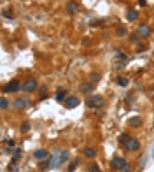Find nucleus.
<instances>
[{
    "instance_id": "26",
    "label": "nucleus",
    "mask_w": 154,
    "mask_h": 172,
    "mask_svg": "<svg viewBox=\"0 0 154 172\" xmlns=\"http://www.w3.org/2000/svg\"><path fill=\"white\" fill-rule=\"evenodd\" d=\"M77 165H79V158H76V160H74V162L67 167V172H74V169H76Z\"/></svg>"
},
{
    "instance_id": "24",
    "label": "nucleus",
    "mask_w": 154,
    "mask_h": 172,
    "mask_svg": "<svg viewBox=\"0 0 154 172\" xmlns=\"http://www.w3.org/2000/svg\"><path fill=\"white\" fill-rule=\"evenodd\" d=\"M0 107H2V111H5V109L9 107V100H7L5 97H2V98H0Z\"/></svg>"
},
{
    "instance_id": "16",
    "label": "nucleus",
    "mask_w": 154,
    "mask_h": 172,
    "mask_svg": "<svg viewBox=\"0 0 154 172\" xmlns=\"http://www.w3.org/2000/svg\"><path fill=\"white\" fill-rule=\"evenodd\" d=\"M116 35H117V37H124V35H128V28H126V26H123V25H121V26H117Z\"/></svg>"
},
{
    "instance_id": "19",
    "label": "nucleus",
    "mask_w": 154,
    "mask_h": 172,
    "mask_svg": "<svg viewBox=\"0 0 154 172\" xmlns=\"http://www.w3.org/2000/svg\"><path fill=\"white\" fill-rule=\"evenodd\" d=\"M130 139H131V137L128 134H121L119 135V144H121V146H126V142H128Z\"/></svg>"
},
{
    "instance_id": "15",
    "label": "nucleus",
    "mask_w": 154,
    "mask_h": 172,
    "mask_svg": "<svg viewBox=\"0 0 154 172\" xmlns=\"http://www.w3.org/2000/svg\"><path fill=\"white\" fill-rule=\"evenodd\" d=\"M58 158H60V165H63V163H65V162L70 158V153H68L67 149H63V151L60 153V156H58Z\"/></svg>"
},
{
    "instance_id": "25",
    "label": "nucleus",
    "mask_w": 154,
    "mask_h": 172,
    "mask_svg": "<svg viewBox=\"0 0 154 172\" xmlns=\"http://www.w3.org/2000/svg\"><path fill=\"white\" fill-rule=\"evenodd\" d=\"M2 14H4V18H7V19L14 18V12H12V11H9V9H4V11H2Z\"/></svg>"
},
{
    "instance_id": "7",
    "label": "nucleus",
    "mask_w": 154,
    "mask_h": 172,
    "mask_svg": "<svg viewBox=\"0 0 154 172\" xmlns=\"http://www.w3.org/2000/svg\"><path fill=\"white\" fill-rule=\"evenodd\" d=\"M79 105V98L77 97H67V100H65V107L67 109H74Z\"/></svg>"
},
{
    "instance_id": "3",
    "label": "nucleus",
    "mask_w": 154,
    "mask_h": 172,
    "mask_svg": "<svg viewBox=\"0 0 154 172\" xmlns=\"http://www.w3.org/2000/svg\"><path fill=\"white\" fill-rule=\"evenodd\" d=\"M19 90H21V84H19V81H16V79L9 81V83L4 86V93H16Z\"/></svg>"
},
{
    "instance_id": "13",
    "label": "nucleus",
    "mask_w": 154,
    "mask_h": 172,
    "mask_svg": "<svg viewBox=\"0 0 154 172\" xmlns=\"http://www.w3.org/2000/svg\"><path fill=\"white\" fill-rule=\"evenodd\" d=\"M67 11H68V14H77L79 4H77V2H68V4H67Z\"/></svg>"
},
{
    "instance_id": "1",
    "label": "nucleus",
    "mask_w": 154,
    "mask_h": 172,
    "mask_svg": "<svg viewBox=\"0 0 154 172\" xmlns=\"http://www.w3.org/2000/svg\"><path fill=\"white\" fill-rule=\"evenodd\" d=\"M84 102H86V105L91 107V109H100V107L105 104V100H103L102 95H88V98H86Z\"/></svg>"
},
{
    "instance_id": "20",
    "label": "nucleus",
    "mask_w": 154,
    "mask_h": 172,
    "mask_svg": "<svg viewBox=\"0 0 154 172\" xmlns=\"http://www.w3.org/2000/svg\"><path fill=\"white\" fill-rule=\"evenodd\" d=\"M137 16H138V12H137L135 9H130V11H128V14H126L128 21H135V19H137Z\"/></svg>"
},
{
    "instance_id": "36",
    "label": "nucleus",
    "mask_w": 154,
    "mask_h": 172,
    "mask_svg": "<svg viewBox=\"0 0 154 172\" xmlns=\"http://www.w3.org/2000/svg\"><path fill=\"white\" fill-rule=\"evenodd\" d=\"M153 100H154V95H153Z\"/></svg>"
},
{
    "instance_id": "6",
    "label": "nucleus",
    "mask_w": 154,
    "mask_h": 172,
    "mask_svg": "<svg viewBox=\"0 0 154 172\" xmlns=\"http://www.w3.org/2000/svg\"><path fill=\"white\" fill-rule=\"evenodd\" d=\"M128 151H138V148H140V142H138V139H135V137H131L128 142H126V146H124Z\"/></svg>"
},
{
    "instance_id": "10",
    "label": "nucleus",
    "mask_w": 154,
    "mask_h": 172,
    "mask_svg": "<svg viewBox=\"0 0 154 172\" xmlns=\"http://www.w3.org/2000/svg\"><path fill=\"white\" fill-rule=\"evenodd\" d=\"M82 154H84L86 158H89V160H95V158H96V149H95V148H84Z\"/></svg>"
},
{
    "instance_id": "9",
    "label": "nucleus",
    "mask_w": 154,
    "mask_h": 172,
    "mask_svg": "<svg viewBox=\"0 0 154 172\" xmlns=\"http://www.w3.org/2000/svg\"><path fill=\"white\" fill-rule=\"evenodd\" d=\"M93 90H95L93 83H84V84H81V91H82V93H86V95H91V93H93Z\"/></svg>"
},
{
    "instance_id": "22",
    "label": "nucleus",
    "mask_w": 154,
    "mask_h": 172,
    "mask_svg": "<svg viewBox=\"0 0 154 172\" xmlns=\"http://www.w3.org/2000/svg\"><path fill=\"white\" fill-rule=\"evenodd\" d=\"M88 172H100V165L95 163V162H91V163L88 165Z\"/></svg>"
},
{
    "instance_id": "4",
    "label": "nucleus",
    "mask_w": 154,
    "mask_h": 172,
    "mask_svg": "<svg viewBox=\"0 0 154 172\" xmlns=\"http://www.w3.org/2000/svg\"><path fill=\"white\" fill-rule=\"evenodd\" d=\"M126 163H128V162L124 160V156H114V158L110 160V167H112L114 171H121Z\"/></svg>"
},
{
    "instance_id": "2",
    "label": "nucleus",
    "mask_w": 154,
    "mask_h": 172,
    "mask_svg": "<svg viewBox=\"0 0 154 172\" xmlns=\"http://www.w3.org/2000/svg\"><path fill=\"white\" fill-rule=\"evenodd\" d=\"M37 86H38L37 79H35V77H30V79H26V81L21 84V90H23L25 93H32V91L37 90Z\"/></svg>"
},
{
    "instance_id": "23",
    "label": "nucleus",
    "mask_w": 154,
    "mask_h": 172,
    "mask_svg": "<svg viewBox=\"0 0 154 172\" xmlns=\"http://www.w3.org/2000/svg\"><path fill=\"white\" fill-rule=\"evenodd\" d=\"M19 158H21V149H16L14 154H12V163H14V165L19 162Z\"/></svg>"
},
{
    "instance_id": "11",
    "label": "nucleus",
    "mask_w": 154,
    "mask_h": 172,
    "mask_svg": "<svg viewBox=\"0 0 154 172\" xmlns=\"http://www.w3.org/2000/svg\"><path fill=\"white\" fill-rule=\"evenodd\" d=\"M33 156L37 158L38 162H42V160H46V158H49V153H47L46 149H37V151L33 153Z\"/></svg>"
},
{
    "instance_id": "32",
    "label": "nucleus",
    "mask_w": 154,
    "mask_h": 172,
    "mask_svg": "<svg viewBox=\"0 0 154 172\" xmlns=\"http://www.w3.org/2000/svg\"><path fill=\"white\" fill-rule=\"evenodd\" d=\"M9 171H11V172H18V167H16L14 163H11V167H9Z\"/></svg>"
},
{
    "instance_id": "35",
    "label": "nucleus",
    "mask_w": 154,
    "mask_h": 172,
    "mask_svg": "<svg viewBox=\"0 0 154 172\" xmlns=\"http://www.w3.org/2000/svg\"><path fill=\"white\" fill-rule=\"evenodd\" d=\"M151 154H153V158H154V144H153V148H151Z\"/></svg>"
},
{
    "instance_id": "21",
    "label": "nucleus",
    "mask_w": 154,
    "mask_h": 172,
    "mask_svg": "<svg viewBox=\"0 0 154 172\" xmlns=\"http://www.w3.org/2000/svg\"><path fill=\"white\" fill-rule=\"evenodd\" d=\"M49 167H51V156L40 162V169H42V171H46V169H49Z\"/></svg>"
},
{
    "instance_id": "28",
    "label": "nucleus",
    "mask_w": 154,
    "mask_h": 172,
    "mask_svg": "<svg viewBox=\"0 0 154 172\" xmlns=\"http://www.w3.org/2000/svg\"><path fill=\"white\" fill-rule=\"evenodd\" d=\"M46 95H47V86H40V97L46 98Z\"/></svg>"
},
{
    "instance_id": "18",
    "label": "nucleus",
    "mask_w": 154,
    "mask_h": 172,
    "mask_svg": "<svg viewBox=\"0 0 154 172\" xmlns=\"http://www.w3.org/2000/svg\"><path fill=\"white\" fill-rule=\"evenodd\" d=\"M117 84H119V86H123V88H126V86H128V84H130V79H128V77H117Z\"/></svg>"
},
{
    "instance_id": "8",
    "label": "nucleus",
    "mask_w": 154,
    "mask_h": 172,
    "mask_svg": "<svg viewBox=\"0 0 154 172\" xmlns=\"http://www.w3.org/2000/svg\"><path fill=\"white\" fill-rule=\"evenodd\" d=\"M137 34H138V37L145 39V37H149V35H151V28H149L147 25H142V26H138Z\"/></svg>"
},
{
    "instance_id": "33",
    "label": "nucleus",
    "mask_w": 154,
    "mask_h": 172,
    "mask_svg": "<svg viewBox=\"0 0 154 172\" xmlns=\"http://www.w3.org/2000/svg\"><path fill=\"white\" fill-rule=\"evenodd\" d=\"M130 39H131V42H137V40H138V34H135V35H131Z\"/></svg>"
},
{
    "instance_id": "29",
    "label": "nucleus",
    "mask_w": 154,
    "mask_h": 172,
    "mask_svg": "<svg viewBox=\"0 0 154 172\" xmlns=\"http://www.w3.org/2000/svg\"><path fill=\"white\" fill-rule=\"evenodd\" d=\"M5 142H7L9 148H14V146H16V141H14V139H9V141H5Z\"/></svg>"
},
{
    "instance_id": "31",
    "label": "nucleus",
    "mask_w": 154,
    "mask_h": 172,
    "mask_svg": "<svg viewBox=\"0 0 154 172\" xmlns=\"http://www.w3.org/2000/svg\"><path fill=\"white\" fill-rule=\"evenodd\" d=\"M144 49H145V46H144V44H138V46H137V53H142Z\"/></svg>"
},
{
    "instance_id": "14",
    "label": "nucleus",
    "mask_w": 154,
    "mask_h": 172,
    "mask_svg": "<svg viewBox=\"0 0 154 172\" xmlns=\"http://www.w3.org/2000/svg\"><path fill=\"white\" fill-rule=\"evenodd\" d=\"M54 100H56V102H65V100H67V91L60 88L56 91V95H54Z\"/></svg>"
},
{
    "instance_id": "12",
    "label": "nucleus",
    "mask_w": 154,
    "mask_h": 172,
    "mask_svg": "<svg viewBox=\"0 0 154 172\" xmlns=\"http://www.w3.org/2000/svg\"><path fill=\"white\" fill-rule=\"evenodd\" d=\"M128 125H130L131 128H137V127H140V125H142V118H140V116L130 118V119H128Z\"/></svg>"
},
{
    "instance_id": "5",
    "label": "nucleus",
    "mask_w": 154,
    "mask_h": 172,
    "mask_svg": "<svg viewBox=\"0 0 154 172\" xmlns=\"http://www.w3.org/2000/svg\"><path fill=\"white\" fill-rule=\"evenodd\" d=\"M12 105H14L16 109H19V111H23V109H26V107L30 105V98H26V97H19V98L14 100Z\"/></svg>"
},
{
    "instance_id": "27",
    "label": "nucleus",
    "mask_w": 154,
    "mask_h": 172,
    "mask_svg": "<svg viewBox=\"0 0 154 172\" xmlns=\"http://www.w3.org/2000/svg\"><path fill=\"white\" fill-rule=\"evenodd\" d=\"M100 79H102V76H100V74H95V72H93V74L89 76V83H93V84H95V83H98Z\"/></svg>"
},
{
    "instance_id": "34",
    "label": "nucleus",
    "mask_w": 154,
    "mask_h": 172,
    "mask_svg": "<svg viewBox=\"0 0 154 172\" xmlns=\"http://www.w3.org/2000/svg\"><path fill=\"white\" fill-rule=\"evenodd\" d=\"M138 4H140L142 7H145V5H147V0H138Z\"/></svg>"
},
{
    "instance_id": "30",
    "label": "nucleus",
    "mask_w": 154,
    "mask_h": 172,
    "mask_svg": "<svg viewBox=\"0 0 154 172\" xmlns=\"http://www.w3.org/2000/svg\"><path fill=\"white\" fill-rule=\"evenodd\" d=\"M121 172H131V165H130V163H126V165L121 169Z\"/></svg>"
},
{
    "instance_id": "17",
    "label": "nucleus",
    "mask_w": 154,
    "mask_h": 172,
    "mask_svg": "<svg viewBox=\"0 0 154 172\" xmlns=\"http://www.w3.org/2000/svg\"><path fill=\"white\" fill-rule=\"evenodd\" d=\"M30 128H32L30 123H28V121H23L21 127H19V132H21V134H26V132H30Z\"/></svg>"
}]
</instances>
